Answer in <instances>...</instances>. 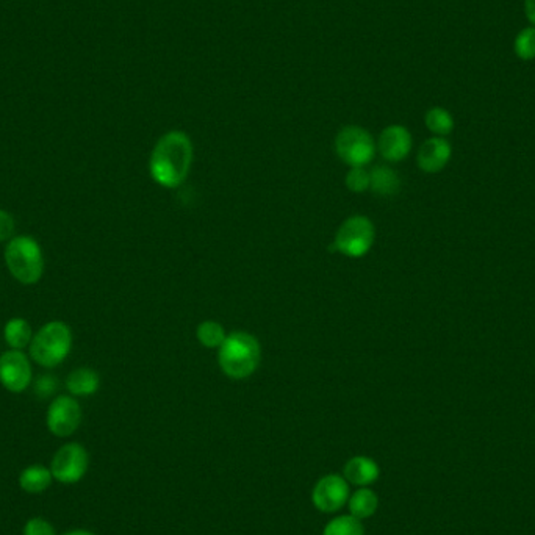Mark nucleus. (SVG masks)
Masks as SVG:
<instances>
[{"label":"nucleus","instance_id":"f03ea898","mask_svg":"<svg viewBox=\"0 0 535 535\" xmlns=\"http://www.w3.org/2000/svg\"><path fill=\"white\" fill-rule=\"evenodd\" d=\"M261 360L259 340L249 332H232L218 350V365L226 376L243 381L252 376Z\"/></svg>","mask_w":535,"mask_h":535},{"label":"nucleus","instance_id":"9d476101","mask_svg":"<svg viewBox=\"0 0 535 535\" xmlns=\"http://www.w3.org/2000/svg\"><path fill=\"white\" fill-rule=\"evenodd\" d=\"M32 365L22 350H10L0 356V383L12 393H22L32 383Z\"/></svg>","mask_w":535,"mask_h":535},{"label":"nucleus","instance_id":"5701e85b","mask_svg":"<svg viewBox=\"0 0 535 535\" xmlns=\"http://www.w3.org/2000/svg\"><path fill=\"white\" fill-rule=\"evenodd\" d=\"M344 184L350 193H357V194L365 193L366 190H370V171L366 169V166L350 168V171L344 178Z\"/></svg>","mask_w":535,"mask_h":535},{"label":"nucleus","instance_id":"a878e982","mask_svg":"<svg viewBox=\"0 0 535 535\" xmlns=\"http://www.w3.org/2000/svg\"><path fill=\"white\" fill-rule=\"evenodd\" d=\"M14 234V219L8 211L0 210V242H10Z\"/></svg>","mask_w":535,"mask_h":535},{"label":"nucleus","instance_id":"1a4fd4ad","mask_svg":"<svg viewBox=\"0 0 535 535\" xmlns=\"http://www.w3.org/2000/svg\"><path fill=\"white\" fill-rule=\"evenodd\" d=\"M348 499H350V484L340 474H325L313 487V506L323 514H333L343 509Z\"/></svg>","mask_w":535,"mask_h":535},{"label":"nucleus","instance_id":"aec40b11","mask_svg":"<svg viewBox=\"0 0 535 535\" xmlns=\"http://www.w3.org/2000/svg\"><path fill=\"white\" fill-rule=\"evenodd\" d=\"M424 124L429 128V132H432L435 136H446L453 132L454 118L443 107H432L427 110Z\"/></svg>","mask_w":535,"mask_h":535},{"label":"nucleus","instance_id":"393cba45","mask_svg":"<svg viewBox=\"0 0 535 535\" xmlns=\"http://www.w3.org/2000/svg\"><path fill=\"white\" fill-rule=\"evenodd\" d=\"M24 535H57L51 523L45 518H32L24 526Z\"/></svg>","mask_w":535,"mask_h":535},{"label":"nucleus","instance_id":"f3484780","mask_svg":"<svg viewBox=\"0 0 535 535\" xmlns=\"http://www.w3.org/2000/svg\"><path fill=\"white\" fill-rule=\"evenodd\" d=\"M52 472L45 465H30L20 474V485L27 493H41L52 484Z\"/></svg>","mask_w":535,"mask_h":535},{"label":"nucleus","instance_id":"6ab92c4d","mask_svg":"<svg viewBox=\"0 0 535 535\" xmlns=\"http://www.w3.org/2000/svg\"><path fill=\"white\" fill-rule=\"evenodd\" d=\"M227 335L229 333L226 332L224 325L213 319L202 321L196 329V338H198L199 343L207 350H219Z\"/></svg>","mask_w":535,"mask_h":535},{"label":"nucleus","instance_id":"423d86ee","mask_svg":"<svg viewBox=\"0 0 535 535\" xmlns=\"http://www.w3.org/2000/svg\"><path fill=\"white\" fill-rule=\"evenodd\" d=\"M335 152L350 168L366 166L376 155V141L366 128L346 126L337 134Z\"/></svg>","mask_w":535,"mask_h":535},{"label":"nucleus","instance_id":"2eb2a0df","mask_svg":"<svg viewBox=\"0 0 535 535\" xmlns=\"http://www.w3.org/2000/svg\"><path fill=\"white\" fill-rule=\"evenodd\" d=\"M101 387V377L96 371L82 366L66 377V390L72 396H91Z\"/></svg>","mask_w":535,"mask_h":535},{"label":"nucleus","instance_id":"20e7f679","mask_svg":"<svg viewBox=\"0 0 535 535\" xmlns=\"http://www.w3.org/2000/svg\"><path fill=\"white\" fill-rule=\"evenodd\" d=\"M70 350L72 331L70 325L62 321H51L33 335L30 357L33 362L45 368H55L68 358Z\"/></svg>","mask_w":535,"mask_h":535},{"label":"nucleus","instance_id":"9b49d317","mask_svg":"<svg viewBox=\"0 0 535 535\" xmlns=\"http://www.w3.org/2000/svg\"><path fill=\"white\" fill-rule=\"evenodd\" d=\"M412 143H414L412 135L407 128L399 124H393L383 128L379 135L376 146L383 160H387L390 163H398L407 159L408 153L412 151Z\"/></svg>","mask_w":535,"mask_h":535},{"label":"nucleus","instance_id":"0eeeda50","mask_svg":"<svg viewBox=\"0 0 535 535\" xmlns=\"http://www.w3.org/2000/svg\"><path fill=\"white\" fill-rule=\"evenodd\" d=\"M89 456L80 443H66L52 459V476L62 484H76L88 472Z\"/></svg>","mask_w":535,"mask_h":535},{"label":"nucleus","instance_id":"4468645a","mask_svg":"<svg viewBox=\"0 0 535 535\" xmlns=\"http://www.w3.org/2000/svg\"><path fill=\"white\" fill-rule=\"evenodd\" d=\"M401 188V178L395 169L389 166H376L370 171V190L376 196L390 198L395 196Z\"/></svg>","mask_w":535,"mask_h":535},{"label":"nucleus","instance_id":"dca6fc26","mask_svg":"<svg viewBox=\"0 0 535 535\" xmlns=\"http://www.w3.org/2000/svg\"><path fill=\"white\" fill-rule=\"evenodd\" d=\"M348 506H350V515L356 516L358 520H365V518H371L376 514L377 507H379V498L368 487H360L358 490L350 495Z\"/></svg>","mask_w":535,"mask_h":535},{"label":"nucleus","instance_id":"f8f14e48","mask_svg":"<svg viewBox=\"0 0 535 535\" xmlns=\"http://www.w3.org/2000/svg\"><path fill=\"white\" fill-rule=\"evenodd\" d=\"M451 153H453L451 144L443 136H433L421 144L416 155V163L420 166L421 171L435 174L445 169V166L451 160Z\"/></svg>","mask_w":535,"mask_h":535},{"label":"nucleus","instance_id":"f257e3e1","mask_svg":"<svg viewBox=\"0 0 535 535\" xmlns=\"http://www.w3.org/2000/svg\"><path fill=\"white\" fill-rule=\"evenodd\" d=\"M193 159L194 147L192 138L182 130H171L153 146L149 159L151 177L163 188H178L192 172Z\"/></svg>","mask_w":535,"mask_h":535},{"label":"nucleus","instance_id":"7ed1b4c3","mask_svg":"<svg viewBox=\"0 0 535 535\" xmlns=\"http://www.w3.org/2000/svg\"><path fill=\"white\" fill-rule=\"evenodd\" d=\"M5 263L14 279L24 285L38 284L45 273L43 251L32 236L12 238L5 248Z\"/></svg>","mask_w":535,"mask_h":535},{"label":"nucleus","instance_id":"cd10ccee","mask_svg":"<svg viewBox=\"0 0 535 535\" xmlns=\"http://www.w3.org/2000/svg\"><path fill=\"white\" fill-rule=\"evenodd\" d=\"M63 535H96L93 534L91 531H86V529H74V531H70V532H66Z\"/></svg>","mask_w":535,"mask_h":535},{"label":"nucleus","instance_id":"4be33fe9","mask_svg":"<svg viewBox=\"0 0 535 535\" xmlns=\"http://www.w3.org/2000/svg\"><path fill=\"white\" fill-rule=\"evenodd\" d=\"M516 57L523 62H532L535 58V27H524L518 32L514 41Z\"/></svg>","mask_w":535,"mask_h":535},{"label":"nucleus","instance_id":"6e6552de","mask_svg":"<svg viewBox=\"0 0 535 535\" xmlns=\"http://www.w3.org/2000/svg\"><path fill=\"white\" fill-rule=\"evenodd\" d=\"M45 423L55 437H70L82 423V407L74 396H57L47 408Z\"/></svg>","mask_w":535,"mask_h":535},{"label":"nucleus","instance_id":"a211bd4d","mask_svg":"<svg viewBox=\"0 0 535 535\" xmlns=\"http://www.w3.org/2000/svg\"><path fill=\"white\" fill-rule=\"evenodd\" d=\"M4 338L12 350H22L32 343V325L26 319H10L4 329Z\"/></svg>","mask_w":535,"mask_h":535},{"label":"nucleus","instance_id":"ddd939ff","mask_svg":"<svg viewBox=\"0 0 535 535\" xmlns=\"http://www.w3.org/2000/svg\"><path fill=\"white\" fill-rule=\"evenodd\" d=\"M381 476V468L374 460L366 456H356L346 462L344 465L343 478L348 484L357 487H368L374 484Z\"/></svg>","mask_w":535,"mask_h":535},{"label":"nucleus","instance_id":"39448f33","mask_svg":"<svg viewBox=\"0 0 535 535\" xmlns=\"http://www.w3.org/2000/svg\"><path fill=\"white\" fill-rule=\"evenodd\" d=\"M376 240V227L370 218L352 215L344 219L333 238V249L350 259H362L370 252Z\"/></svg>","mask_w":535,"mask_h":535},{"label":"nucleus","instance_id":"412c9836","mask_svg":"<svg viewBox=\"0 0 535 535\" xmlns=\"http://www.w3.org/2000/svg\"><path fill=\"white\" fill-rule=\"evenodd\" d=\"M323 535H365V528L356 516L342 515L325 524Z\"/></svg>","mask_w":535,"mask_h":535},{"label":"nucleus","instance_id":"b1692460","mask_svg":"<svg viewBox=\"0 0 535 535\" xmlns=\"http://www.w3.org/2000/svg\"><path fill=\"white\" fill-rule=\"evenodd\" d=\"M33 390H35V395L41 398V399L51 398V396L55 395V391L58 390V379L52 376V374H43L35 381Z\"/></svg>","mask_w":535,"mask_h":535},{"label":"nucleus","instance_id":"bb28decb","mask_svg":"<svg viewBox=\"0 0 535 535\" xmlns=\"http://www.w3.org/2000/svg\"><path fill=\"white\" fill-rule=\"evenodd\" d=\"M524 14L529 24L535 27V0H524Z\"/></svg>","mask_w":535,"mask_h":535}]
</instances>
